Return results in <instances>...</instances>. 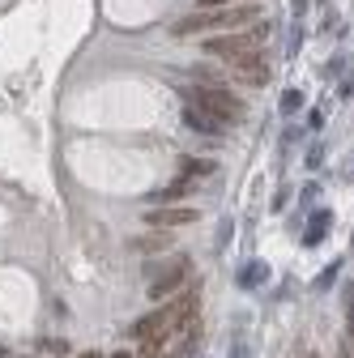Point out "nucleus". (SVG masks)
I'll return each instance as SVG.
<instances>
[{
	"label": "nucleus",
	"mask_w": 354,
	"mask_h": 358,
	"mask_svg": "<svg viewBox=\"0 0 354 358\" xmlns=\"http://www.w3.org/2000/svg\"><path fill=\"white\" fill-rule=\"evenodd\" d=\"M188 273H192V269H188V261H180L167 277H158L154 286H149V299H167V294H175V290H180L184 281H188Z\"/></svg>",
	"instance_id": "obj_6"
},
{
	"label": "nucleus",
	"mask_w": 354,
	"mask_h": 358,
	"mask_svg": "<svg viewBox=\"0 0 354 358\" xmlns=\"http://www.w3.org/2000/svg\"><path fill=\"white\" fill-rule=\"evenodd\" d=\"M192 312V299H180V303H171V307H162V312H154V316H145V320H137V337L145 341V346H158L162 337H167V328H175L184 316Z\"/></svg>",
	"instance_id": "obj_4"
},
{
	"label": "nucleus",
	"mask_w": 354,
	"mask_h": 358,
	"mask_svg": "<svg viewBox=\"0 0 354 358\" xmlns=\"http://www.w3.org/2000/svg\"><path fill=\"white\" fill-rule=\"evenodd\" d=\"M235 64V73L243 77V82H257V86H265L269 82V68H265V60H252V56H243V60H231Z\"/></svg>",
	"instance_id": "obj_7"
},
{
	"label": "nucleus",
	"mask_w": 354,
	"mask_h": 358,
	"mask_svg": "<svg viewBox=\"0 0 354 358\" xmlns=\"http://www.w3.org/2000/svg\"><path fill=\"white\" fill-rule=\"evenodd\" d=\"M252 21V5H235V9H201V13H188L180 26H175V35H226V30H235V26Z\"/></svg>",
	"instance_id": "obj_2"
},
{
	"label": "nucleus",
	"mask_w": 354,
	"mask_h": 358,
	"mask_svg": "<svg viewBox=\"0 0 354 358\" xmlns=\"http://www.w3.org/2000/svg\"><path fill=\"white\" fill-rule=\"evenodd\" d=\"M299 358H320V354H316L312 346H303V350H299Z\"/></svg>",
	"instance_id": "obj_10"
},
{
	"label": "nucleus",
	"mask_w": 354,
	"mask_h": 358,
	"mask_svg": "<svg viewBox=\"0 0 354 358\" xmlns=\"http://www.w3.org/2000/svg\"><path fill=\"white\" fill-rule=\"evenodd\" d=\"M201 214L192 209V205H184V209H149L145 214V226H154V230H167V226H192Z\"/></svg>",
	"instance_id": "obj_5"
},
{
	"label": "nucleus",
	"mask_w": 354,
	"mask_h": 358,
	"mask_svg": "<svg viewBox=\"0 0 354 358\" xmlns=\"http://www.w3.org/2000/svg\"><path fill=\"white\" fill-rule=\"evenodd\" d=\"M184 94H188L184 107H192V111H201V115H209L218 128L243 120V102H239L231 90H222V86H188Z\"/></svg>",
	"instance_id": "obj_1"
},
{
	"label": "nucleus",
	"mask_w": 354,
	"mask_h": 358,
	"mask_svg": "<svg viewBox=\"0 0 354 358\" xmlns=\"http://www.w3.org/2000/svg\"><path fill=\"white\" fill-rule=\"evenodd\" d=\"M205 9H231V0H205Z\"/></svg>",
	"instance_id": "obj_9"
},
{
	"label": "nucleus",
	"mask_w": 354,
	"mask_h": 358,
	"mask_svg": "<svg viewBox=\"0 0 354 358\" xmlns=\"http://www.w3.org/2000/svg\"><path fill=\"white\" fill-rule=\"evenodd\" d=\"M184 124H192L196 133H205V137H218V133H222V128H218L209 115H201V111H192V107H184Z\"/></svg>",
	"instance_id": "obj_8"
},
{
	"label": "nucleus",
	"mask_w": 354,
	"mask_h": 358,
	"mask_svg": "<svg viewBox=\"0 0 354 358\" xmlns=\"http://www.w3.org/2000/svg\"><path fill=\"white\" fill-rule=\"evenodd\" d=\"M265 30H226V35H209L205 39V56H218V60H243L261 47Z\"/></svg>",
	"instance_id": "obj_3"
}]
</instances>
